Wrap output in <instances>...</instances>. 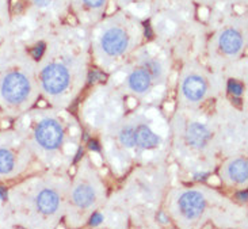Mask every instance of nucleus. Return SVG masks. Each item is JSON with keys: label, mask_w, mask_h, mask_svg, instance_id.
Returning a JSON list of instances; mask_svg holds the SVG:
<instances>
[{"label": "nucleus", "mask_w": 248, "mask_h": 229, "mask_svg": "<svg viewBox=\"0 0 248 229\" xmlns=\"http://www.w3.org/2000/svg\"><path fill=\"white\" fill-rule=\"evenodd\" d=\"M168 115L164 106L137 103L96 136L102 162L115 179L137 166L170 160Z\"/></svg>", "instance_id": "f257e3e1"}, {"label": "nucleus", "mask_w": 248, "mask_h": 229, "mask_svg": "<svg viewBox=\"0 0 248 229\" xmlns=\"http://www.w3.org/2000/svg\"><path fill=\"white\" fill-rule=\"evenodd\" d=\"M40 49L35 57L41 101L52 107L71 108L91 79L88 29L62 23L47 34Z\"/></svg>", "instance_id": "f03ea898"}, {"label": "nucleus", "mask_w": 248, "mask_h": 229, "mask_svg": "<svg viewBox=\"0 0 248 229\" xmlns=\"http://www.w3.org/2000/svg\"><path fill=\"white\" fill-rule=\"evenodd\" d=\"M174 164L168 162L137 166L110 191L105 206L91 225L96 228H160L170 225L161 213L168 189L176 182Z\"/></svg>", "instance_id": "7ed1b4c3"}, {"label": "nucleus", "mask_w": 248, "mask_h": 229, "mask_svg": "<svg viewBox=\"0 0 248 229\" xmlns=\"http://www.w3.org/2000/svg\"><path fill=\"white\" fill-rule=\"evenodd\" d=\"M44 169L74 168L81 155L84 129L69 108L37 105L14 120Z\"/></svg>", "instance_id": "20e7f679"}, {"label": "nucleus", "mask_w": 248, "mask_h": 229, "mask_svg": "<svg viewBox=\"0 0 248 229\" xmlns=\"http://www.w3.org/2000/svg\"><path fill=\"white\" fill-rule=\"evenodd\" d=\"M247 206L209 183H178L168 189L161 213L171 227L181 229H244Z\"/></svg>", "instance_id": "39448f33"}, {"label": "nucleus", "mask_w": 248, "mask_h": 229, "mask_svg": "<svg viewBox=\"0 0 248 229\" xmlns=\"http://www.w3.org/2000/svg\"><path fill=\"white\" fill-rule=\"evenodd\" d=\"M69 182V172L41 169L11 183L3 197L10 225L59 228L67 213Z\"/></svg>", "instance_id": "423d86ee"}, {"label": "nucleus", "mask_w": 248, "mask_h": 229, "mask_svg": "<svg viewBox=\"0 0 248 229\" xmlns=\"http://www.w3.org/2000/svg\"><path fill=\"white\" fill-rule=\"evenodd\" d=\"M212 106L174 107L168 115L170 160L179 172L193 179L213 174L221 160L213 130Z\"/></svg>", "instance_id": "0eeeda50"}, {"label": "nucleus", "mask_w": 248, "mask_h": 229, "mask_svg": "<svg viewBox=\"0 0 248 229\" xmlns=\"http://www.w3.org/2000/svg\"><path fill=\"white\" fill-rule=\"evenodd\" d=\"M178 62L164 47L149 38L106 80L133 103L163 106L172 92Z\"/></svg>", "instance_id": "6e6552de"}, {"label": "nucleus", "mask_w": 248, "mask_h": 229, "mask_svg": "<svg viewBox=\"0 0 248 229\" xmlns=\"http://www.w3.org/2000/svg\"><path fill=\"white\" fill-rule=\"evenodd\" d=\"M210 10L203 60L228 81L246 84L248 74L247 11H239L222 0Z\"/></svg>", "instance_id": "1a4fd4ad"}, {"label": "nucleus", "mask_w": 248, "mask_h": 229, "mask_svg": "<svg viewBox=\"0 0 248 229\" xmlns=\"http://www.w3.org/2000/svg\"><path fill=\"white\" fill-rule=\"evenodd\" d=\"M197 8L190 0H157L148 18L151 38L178 64L203 59L208 26L198 18Z\"/></svg>", "instance_id": "9d476101"}, {"label": "nucleus", "mask_w": 248, "mask_h": 229, "mask_svg": "<svg viewBox=\"0 0 248 229\" xmlns=\"http://www.w3.org/2000/svg\"><path fill=\"white\" fill-rule=\"evenodd\" d=\"M41 101L37 57L16 38L0 42V118L15 120Z\"/></svg>", "instance_id": "9b49d317"}, {"label": "nucleus", "mask_w": 248, "mask_h": 229, "mask_svg": "<svg viewBox=\"0 0 248 229\" xmlns=\"http://www.w3.org/2000/svg\"><path fill=\"white\" fill-rule=\"evenodd\" d=\"M148 30L144 20L127 11L117 10L106 14L98 23L88 29L93 67L106 76L115 72L151 38Z\"/></svg>", "instance_id": "f8f14e48"}, {"label": "nucleus", "mask_w": 248, "mask_h": 229, "mask_svg": "<svg viewBox=\"0 0 248 229\" xmlns=\"http://www.w3.org/2000/svg\"><path fill=\"white\" fill-rule=\"evenodd\" d=\"M74 168L64 224L76 229L91 225L108 201L110 190L101 163L94 153L80 155Z\"/></svg>", "instance_id": "ddd939ff"}, {"label": "nucleus", "mask_w": 248, "mask_h": 229, "mask_svg": "<svg viewBox=\"0 0 248 229\" xmlns=\"http://www.w3.org/2000/svg\"><path fill=\"white\" fill-rule=\"evenodd\" d=\"M229 81L213 71L203 59H191L178 64L175 74L174 107H210L217 98L227 94Z\"/></svg>", "instance_id": "4468645a"}, {"label": "nucleus", "mask_w": 248, "mask_h": 229, "mask_svg": "<svg viewBox=\"0 0 248 229\" xmlns=\"http://www.w3.org/2000/svg\"><path fill=\"white\" fill-rule=\"evenodd\" d=\"M78 102L76 115L81 126L95 137L136 106L108 80L88 84Z\"/></svg>", "instance_id": "2eb2a0df"}, {"label": "nucleus", "mask_w": 248, "mask_h": 229, "mask_svg": "<svg viewBox=\"0 0 248 229\" xmlns=\"http://www.w3.org/2000/svg\"><path fill=\"white\" fill-rule=\"evenodd\" d=\"M212 122L217 148L221 157L247 153L248 120L243 105H237L231 94L221 95L212 106Z\"/></svg>", "instance_id": "dca6fc26"}, {"label": "nucleus", "mask_w": 248, "mask_h": 229, "mask_svg": "<svg viewBox=\"0 0 248 229\" xmlns=\"http://www.w3.org/2000/svg\"><path fill=\"white\" fill-rule=\"evenodd\" d=\"M44 169L18 129H0V184L14 183Z\"/></svg>", "instance_id": "f3484780"}, {"label": "nucleus", "mask_w": 248, "mask_h": 229, "mask_svg": "<svg viewBox=\"0 0 248 229\" xmlns=\"http://www.w3.org/2000/svg\"><path fill=\"white\" fill-rule=\"evenodd\" d=\"M29 26L16 40L31 47L41 45L53 29L71 16V0H26ZM15 38V37H14Z\"/></svg>", "instance_id": "a211bd4d"}, {"label": "nucleus", "mask_w": 248, "mask_h": 229, "mask_svg": "<svg viewBox=\"0 0 248 229\" xmlns=\"http://www.w3.org/2000/svg\"><path fill=\"white\" fill-rule=\"evenodd\" d=\"M218 182L225 191L243 193L248 187V156L247 153L221 157L216 168Z\"/></svg>", "instance_id": "6ab92c4d"}, {"label": "nucleus", "mask_w": 248, "mask_h": 229, "mask_svg": "<svg viewBox=\"0 0 248 229\" xmlns=\"http://www.w3.org/2000/svg\"><path fill=\"white\" fill-rule=\"evenodd\" d=\"M111 0H71V15L75 23L91 29L108 14Z\"/></svg>", "instance_id": "aec40b11"}, {"label": "nucleus", "mask_w": 248, "mask_h": 229, "mask_svg": "<svg viewBox=\"0 0 248 229\" xmlns=\"http://www.w3.org/2000/svg\"><path fill=\"white\" fill-rule=\"evenodd\" d=\"M156 1L157 0H111L117 10H124L133 14L134 16L140 18L141 20L149 18Z\"/></svg>", "instance_id": "412c9836"}, {"label": "nucleus", "mask_w": 248, "mask_h": 229, "mask_svg": "<svg viewBox=\"0 0 248 229\" xmlns=\"http://www.w3.org/2000/svg\"><path fill=\"white\" fill-rule=\"evenodd\" d=\"M0 10H8L10 11V7L7 4V0H0ZM8 22H10V16L0 15V42H3L8 37V30H10Z\"/></svg>", "instance_id": "4be33fe9"}, {"label": "nucleus", "mask_w": 248, "mask_h": 229, "mask_svg": "<svg viewBox=\"0 0 248 229\" xmlns=\"http://www.w3.org/2000/svg\"><path fill=\"white\" fill-rule=\"evenodd\" d=\"M222 1H225L227 4L232 6L239 11H247L248 0H222Z\"/></svg>", "instance_id": "5701e85b"}, {"label": "nucleus", "mask_w": 248, "mask_h": 229, "mask_svg": "<svg viewBox=\"0 0 248 229\" xmlns=\"http://www.w3.org/2000/svg\"><path fill=\"white\" fill-rule=\"evenodd\" d=\"M200 8H213L220 0H190Z\"/></svg>", "instance_id": "b1692460"}]
</instances>
